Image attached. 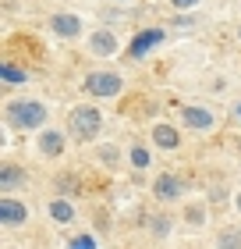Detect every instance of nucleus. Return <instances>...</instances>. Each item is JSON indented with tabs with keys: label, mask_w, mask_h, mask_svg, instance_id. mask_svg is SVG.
Returning a JSON list of instances; mask_svg holds the SVG:
<instances>
[{
	"label": "nucleus",
	"mask_w": 241,
	"mask_h": 249,
	"mask_svg": "<svg viewBox=\"0 0 241 249\" xmlns=\"http://www.w3.org/2000/svg\"><path fill=\"white\" fill-rule=\"evenodd\" d=\"M85 89L93 96H117L121 93V78L110 75V71H93V75L85 78Z\"/></svg>",
	"instance_id": "7ed1b4c3"
},
{
	"label": "nucleus",
	"mask_w": 241,
	"mask_h": 249,
	"mask_svg": "<svg viewBox=\"0 0 241 249\" xmlns=\"http://www.w3.org/2000/svg\"><path fill=\"white\" fill-rule=\"evenodd\" d=\"M220 249H241V231H224L220 235Z\"/></svg>",
	"instance_id": "2eb2a0df"
},
{
	"label": "nucleus",
	"mask_w": 241,
	"mask_h": 249,
	"mask_svg": "<svg viewBox=\"0 0 241 249\" xmlns=\"http://www.w3.org/2000/svg\"><path fill=\"white\" fill-rule=\"evenodd\" d=\"M131 160H135V167H145V164H149V153L139 146V150H131Z\"/></svg>",
	"instance_id": "f3484780"
},
{
	"label": "nucleus",
	"mask_w": 241,
	"mask_h": 249,
	"mask_svg": "<svg viewBox=\"0 0 241 249\" xmlns=\"http://www.w3.org/2000/svg\"><path fill=\"white\" fill-rule=\"evenodd\" d=\"M238 210H241V196H238Z\"/></svg>",
	"instance_id": "6ab92c4d"
},
{
	"label": "nucleus",
	"mask_w": 241,
	"mask_h": 249,
	"mask_svg": "<svg viewBox=\"0 0 241 249\" xmlns=\"http://www.w3.org/2000/svg\"><path fill=\"white\" fill-rule=\"evenodd\" d=\"M53 32H57V36H64V39H71V36L82 32V21H78L75 15H57L53 18Z\"/></svg>",
	"instance_id": "423d86ee"
},
{
	"label": "nucleus",
	"mask_w": 241,
	"mask_h": 249,
	"mask_svg": "<svg viewBox=\"0 0 241 249\" xmlns=\"http://www.w3.org/2000/svg\"><path fill=\"white\" fill-rule=\"evenodd\" d=\"M238 118H241V104H238Z\"/></svg>",
	"instance_id": "aec40b11"
},
{
	"label": "nucleus",
	"mask_w": 241,
	"mask_h": 249,
	"mask_svg": "<svg viewBox=\"0 0 241 249\" xmlns=\"http://www.w3.org/2000/svg\"><path fill=\"white\" fill-rule=\"evenodd\" d=\"M0 78H4V82H25V71H18L15 64H0Z\"/></svg>",
	"instance_id": "4468645a"
},
{
	"label": "nucleus",
	"mask_w": 241,
	"mask_h": 249,
	"mask_svg": "<svg viewBox=\"0 0 241 249\" xmlns=\"http://www.w3.org/2000/svg\"><path fill=\"white\" fill-rule=\"evenodd\" d=\"M39 150L47 153V157H61V153H64V135H61V132H43Z\"/></svg>",
	"instance_id": "1a4fd4ad"
},
{
	"label": "nucleus",
	"mask_w": 241,
	"mask_h": 249,
	"mask_svg": "<svg viewBox=\"0 0 241 249\" xmlns=\"http://www.w3.org/2000/svg\"><path fill=\"white\" fill-rule=\"evenodd\" d=\"M93 50L99 53V57H107V53L117 50V36H113V32H107V29L93 32Z\"/></svg>",
	"instance_id": "0eeeda50"
},
{
	"label": "nucleus",
	"mask_w": 241,
	"mask_h": 249,
	"mask_svg": "<svg viewBox=\"0 0 241 249\" xmlns=\"http://www.w3.org/2000/svg\"><path fill=\"white\" fill-rule=\"evenodd\" d=\"M153 139H156V146H163V150H174V146L181 142V135H177V128H170V124H156Z\"/></svg>",
	"instance_id": "6e6552de"
},
{
	"label": "nucleus",
	"mask_w": 241,
	"mask_h": 249,
	"mask_svg": "<svg viewBox=\"0 0 241 249\" xmlns=\"http://www.w3.org/2000/svg\"><path fill=\"white\" fill-rule=\"evenodd\" d=\"M71 128L78 139H93V135L99 132V110L93 107H75L71 110Z\"/></svg>",
	"instance_id": "f03ea898"
},
{
	"label": "nucleus",
	"mask_w": 241,
	"mask_h": 249,
	"mask_svg": "<svg viewBox=\"0 0 241 249\" xmlns=\"http://www.w3.org/2000/svg\"><path fill=\"white\" fill-rule=\"evenodd\" d=\"M25 217H29L25 203H18V199H0V224H21Z\"/></svg>",
	"instance_id": "39448f33"
},
{
	"label": "nucleus",
	"mask_w": 241,
	"mask_h": 249,
	"mask_svg": "<svg viewBox=\"0 0 241 249\" xmlns=\"http://www.w3.org/2000/svg\"><path fill=\"white\" fill-rule=\"evenodd\" d=\"M21 182V171H18V167H0V185H4V189H15Z\"/></svg>",
	"instance_id": "ddd939ff"
},
{
	"label": "nucleus",
	"mask_w": 241,
	"mask_h": 249,
	"mask_svg": "<svg viewBox=\"0 0 241 249\" xmlns=\"http://www.w3.org/2000/svg\"><path fill=\"white\" fill-rule=\"evenodd\" d=\"M50 217H53V221H71V217H75V210L67 207L64 199H57V203H50Z\"/></svg>",
	"instance_id": "f8f14e48"
},
{
	"label": "nucleus",
	"mask_w": 241,
	"mask_h": 249,
	"mask_svg": "<svg viewBox=\"0 0 241 249\" xmlns=\"http://www.w3.org/2000/svg\"><path fill=\"white\" fill-rule=\"evenodd\" d=\"M174 7H192V4H199V0H170Z\"/></svg>",
	"instance_id": "a211bd4d"
},
{
	"label": "nucleus",
	"mask_w": 241,
	"mask_h": 249,
	"mask_svg": "<svg viewBox=\"0 0 241 249\" xmlns=\"http://www.w3.org/2000/svg\"><path fill=\"white\" fill-rule=\"evenodd\" d=\"M156 196L160 199H174V196H181V178H174V175H163V178H160V182H156Z\"/></svg>",
	"instance_id": "9d476101"
},
{
	"label": "nucleus",
	"mask_w": 241,
	"mask_h": 249,
	"mask_svg": "<svg viewBox=\"0 0 241 249\" xmlns=\"http://www.w3.org/2000/svg\"><path fill=\"white\" fill-rule=\"evenodd\" d=\"M7 118L18 124V128H39L47 121V107L43 104H29V100H15L7 104Z\"/></svg>",
	"instance_id": "f257e3e1"
},
{
	"label": "nucleus",
	"mask_w": 241,
	"mask_h": 249,
	"mask_svg": "<svg viewBox=\"0 0 241 249\" xmlns=\"http://www.w3.org/2000/svg\"><path fill=\"white\" fill-rule=\"evenodd\" d=\"M185 124H192V128H209L213 124V114L202 107H185Z\"/></svg>",
	"instance_id": "9b49d317"
},
{
	"label": "nucleus",
	"mask_w": 241,
	"mask_h": 249,
	"mask_svg": "<svg viewBox=\"0 0 241 249\" xmlns=\"http://www.w3.org/2000/svg\"><path fill=\"white\" fill-rule=\"evenodd\" d=\"M156 43H163V32H160V29H145V32H139V36L131 39L128 53H131L135 61H139V57H145V53H149V50L156 47Z\"/></svg>",
	"instance_id": "20e7f679"
},
{
	"label": "nucleus",
	"mask_w": 241,
	"mask_h": 249,
	"mask_svg": "<svg viewBox=\"0 0 241 249\" xmlns=\"http://www.w3.org/2000/svg\"><path fill=\"white\" fill-rule=\"evenodd\" d=\"M67 249H96V242L89 239V235H78V239H75L71 246H67Z\"/></svg>",
	"instance_id": "dca6fc26"
}]
</instances>
